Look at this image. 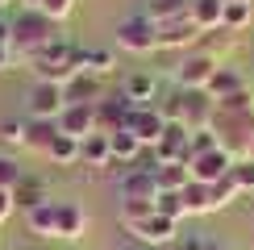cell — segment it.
<instances>
[{"mask_svg": "<svg viewBox=\"0 0 254 250\" xmlns=\"http://www.w3.org/2000/svg\"><path fill=\"white\" fill-rule=\"evenodd\" d=\"M63 38V25L50 21L42 8H25L21 17H13V38H8V50H13V62L17 59H34L38 50H46L50 42Z\"/></svg>", "mask_w": 254, "mask_h": 250, "instance_id": "cell-1", "label": "cell"}, {"mask_svg": "<svg viewBox=\"0 0 254 250\" xmlns=\"http://www.w3.org/2000/svg\"><path fill=\"white\" fill-rule=\"evenodd\" d=\"M29 62V71L42 79V83H71L79 75V46H71L67 38H59V42H50L46 50H38L34 59H25Z\"/></svg>", "mask_w": 254, "mask_h": 250, "instance_id": "cell-2", "label": "cell"}, {"mask_svg": "<svg viewBox=\"0 0 254 250\" xmlns=\"http://www.w3.org/2000/svg\"><path fill=\"white\" fill-rule=\"evenodd\" d=\"M208 129L217 133V146L225 154H234V159H246V150H250V133H254V113H221L217 109V117Z\"/></svg>", "mask_w": 254, "mask_h": 250, "instance_id": "cell-3", "label": "cell"}, {"mask_svg": "<svg viewBox=\"0 0 254 250\" xmlns=\"http://www.w3.org/2000/svg\"><path fill=\"white\" fill-rule=\"evenodd\" d=\"M113 34H117V46L129 50V55H154V50H158V25L146 13L121 17Z\"/></svg>", "mask_w": 254, "mask_h": 250, "instance_id": "cell-4", "label": "cell"}, {"mask_svg": "<svg viewBox=\"0 0 254 250\" xmlns=\"http://www.w3.org/2000/svg\"><path fill=\"white\" fill-rule=\"evenodd\" d=\"M221 67V62L213 59V55H204L200 46H192V50H184L179 55V62H175V88H208V79H213V71Z\"/></svg>", "mask_w": 254, "mask_h": 250, "instance_id": "cell-5", "label": "cell"}, {"mask_svg": "<svg viewBox=\"0 0 254 250\" xmlns=\"http://www.w3.org/2000/svg\"><path fill=\"white\" fill-rule=\"evenodd\" d=\"M213 117H217V100L208 96L204 88H179V121L188 125V133L208 129Z\"/></svg>", "mask_w": 254, "mask_h": 250, "instance_id": "cell-6", "label": "cell"}, {"mask_svg": "<svg viewBox=\"0 0 254 250\" xmlns=\"http://www.w3.org/2000/svg\"><path fill=\"white\" fill-rule=\"evenodd\" d=\"M129 234L142 242L146 250H163V246H171L175 242V229H179V221H171V217H163L154 208L150 217H142V221H133V225H125Z\"/></svg>", "mask_w": 254, "mask_h": 250, "instance_id": "cell-7", "label": "cell"}, {"mask_svg": "<svg viewBox=\"0 0 254 250\" xmlns=\"http://www.w3.org/2000/svg\"><path fill=\"white\" fill-rule=\"evenodd\" d=\"M125 129H129L142 146H158V138H163V129H167V121H163V113H158L154 104H133L129 117H125Z\"/></svg>", "mask_w": 254, "mask_h": 250, "instance_id": "cell-8", "label": "cell"}, {"mask_svg": "<svg viewBox=\"0 0 254 250\" xmlns=\"http://www.w3.org/2000/svg\"><path fill=\"white\" fill-rule=\"evenodd\" d=\"M196 42H200V25L192 17L158 21V50H192Z\"/></svg>", "mask_w": 254, "mask_h": 250, "instance_id": "cell-9", "label": "cell"}, {"mask_svg": "<svg viewBox=\"0 0 254 250\" xmlns=\"http://www.w3.org/2000/svg\"><path fill=\"white\" fill-rule=\"evenodd\" d=\"M63 88L59 83H34V92H29V100H25V117H46V121H59V113H63Z\"/></svg>", "mask_w": 254, "mask_h": 250, "instance_id": "cell-10", "label": "cell"}, {"mask_svg": "<svg viewBox=\"0 0 254 250\" xmlns=\"http://www.w3.org/2000/svg\"><path fill=\"white\" fill-rule=\"evenodd\" d=\"M59 133H67V138H88V133H96V104H63Z\"/></svg>", "mask_w": 254, "mask_h": 250, "instance_id": "cell-11", "label": "cell"}, {"mask_svg": "<svg viewBox=\"0 0 254 250\" xmlns=\"http://www.w3.org/2000/svg\"><path fill=\"white\" fill-rule=\"evenodd\" d=\"M229 167H234V154H225L217 146V150H208V154H196V159L188 163V171H192L196 184H217L221 175H229Z\"/></svg>", "mask_w": 254, "mask_h": 250, "instance_id": "cell-12", "label": "cell"}, {"mask_svg": "<svg viewBox=\"0 0 254 250\" xmlns=\"http://www.w3.org/2000/svg\"><path fill=\"white\" fill-rule=\"evenodd\" d=\"M55 204H59L55 238L59 242H79V238L88 234V213H83V204H75V200H55Z\"/></svg>", "mask_w": 254, "mask_h": 250, "instance_id": "cell-13", "label": "cell"}, {"mask_svg": "<svg viewBox=\"0 0 254 250\" xmlns=\"http://www.w3.org/2000/svg\"><path fill=\"white\" fill-rule=\"evenodd\" d=\"M154 196H158L154 171H142V167L125 163V180H121V200H154Z\"/></svg>", "mask_w": 254, "mask_h": 250, "instance_id": "cell-14", "label": "cell"}, {"mask_svg": "<svg viewBox=\"0 0 254 250\" xmlns=\"http://www.w3.org/2000/svg\"><path fill=\"white\" fill-rule=\"evenodd\" d=\"M59 138V121H46V117H25V133H21V146L25 150H34L46 159V150H50V142Z\"/></svg>", "mask_w": 254, "mask_h": 250, "instance_id": "cell-15", "label": "cell"}, {"mask_svg": "<svg viewBox=\"0 0 254 250\" xmlns=\"http://www.w3.org/2000/svg\"><path fill=\"white\" fill-rule=\"evenodd\" d=\"M133 104L117 96V100H96V133H117L125 129V117H129Z\"/></svg>", "mask_w": 254, "mask_h": 250, "instance_id": "cell-16", "label": "cell"}, {"mask_svg": "<svg viewBox=\"0 0 254 250\" xmlns=\"http://www.w3.org/2000/svg\"><path fill=\"white\" fill-rule=\"evenodd\" d=\"M121 96L129 104H154L158 100V79L146 75V71H133V75H125V83H121Z\"/></svg>", "mask_w": 254, "mask_h": 250, "instance_id": "cell-17", "label": "cell"}, {"mask_svg": "<svg viewBox=\"0 0 254 250\" xmlns=\"http://www.w3.org/2000/svg\"><path fill=\"white\" fill-rule=\"evenodd\" d=\"M63 100L67 104H96L100 100V79L88 75V71H79L71 83H63Z\"/></svg>", "mask_w": 254, "mask_h": 250, "instance_id": "cell-18", "label": "cell"}, {"mask_svg": "<svg viewBox=\"0 0 254 250\" xmlns=\"http://www.w3.org/2000/svg\"><path fill=\"white\" fill-rule=\"evenodd\" d=\"M46 200H55V196L46 192V184H42L38 175H21V184L13 188V204L29 213V208H38V204H46Z\"/></svg>", "mask_w": 254, "mask_h": 250, "instance_id": "cell-19", "label": "cell"}, {"mask_svg": "<svg viewBox=\"0 0 254 250\" xmlns=\"http://www.w3.org/2000/svg\"><path fill=\"white\" fill-rule=\"evenodd\" d=\"M179 196H184V204H188V217H208V213H217V200H213V188H208V184L188 180Z\"/></svg>", "mask_w": 254, "mask_h": 250, "instance_id": "cell-20", "label": "cell"}, {"mask_svg": "<svg viewBox=\"0 0 254 250\" xmlns=\"http://www.w3.org/2000/svg\"><path fill=\"white\" fill-rule=\"evenodd\" d=\"M238 88H246V79H242V71L234 67V62H221V67L213 71V79H208V96L213 100H225L229 92H238Z\"/></svg>", "mask_w": 254, "mask_h": 250, "instance_id": "cell-21", "label": "cell"}, {"mask_svg": "<svg viewBox=\"0 0 254 250\" xmlns=\"http://www.w3.org/2000/svg\"><path fill=\"white\" fill-rule=\"evenodd\" d=\"M79 163H88V167H109V163H113L109 133H88V138H79Z\"/></svg>", "mask_w": 254, "mask_h": 250, "instance_id": "cell-22", "label": "cell"}, {"mask_svg": "<svg viewBox=\"0 0 254 250\" xmlns=\"http://www.w3.org/2000/svg\"><path fill=\"white\" fill-rule=\"evenodd\" d=\"M188 17L200 25V34H208V29H221V21H225V0H192Z\"/></svg>", "mask_w": 254, "mask_h": 250, "instance_id": "cell-23", "label": "cell"}, {"mask_svg": "<svg viewBox=\"0 0 254 250\" xmlns=\"http://www.w3.org/2000/svg\"><path fill=\"white\" fill-rule=\"evenodd\" d=\"M113 67H117V55H113L109 46H92V50H83V46H79V71H88V75L104 79Z\"/></svg>", "mask_w": 254, "mask_h": 250, "instance_id": "cell-24", "label": "cell"}, {"mask_svg": "<svg viewBox=\"0 0 254 250\" xmlns=\"http://www.w3.org/2000/svg\"><path fill=\"white\" fill-rule=\"evenodd\" d=\"M25 225H29V234H38V238H55V229H59V204L46 200V204L29 208V213H25Z\"/></svg>", "mask_w": 254, "mask_h": 250, "instance_id": "cell-25", "label": "cell"}, {"mask_svg": "<svg viewBox=\"0 0 254 250\" xmlns=\"http://www.w3.org/2000/svg\"><path fill=\"white\" fill-rule=\"evenodd\" d=\"M192 180V171H188V163H158L154 167V184H158V192H184V184Z\"/></svg>", "mask_w": 254, "mask_h": 250, "instance_id": "cell-26", "label": "cell"}, {"mask_svg": "<svg viewBox=\"0 0 254 250\" xmlns=\"http://www.w3.org/2000/svg\"><path fill=\"white\" fill-rule=\"evenodd\" d=\"M196 46L204 50V55H213L217 62H225V55H229V50L238 46V34H234V29H225V25H221V29H208V34H200V42H196Z\"/></svg>", "mask_w": 254, "mask_h": 250, "instance_id": "cell-27", "label": "cell"}, {"mask_svg": "<svg viewBox=\"0 0 254 250\" xmlns=\"http://www.w3.org/2000/svg\"><path fill=\"white\" fill-rule=\"evenodd\" d=\"M188 8H192V0H146L142 4V13L154 21H175V17H188Z\"/></svg>", "mask_w": 254, "mask_h": 250, "instance_id": "cell-28", "label": "cell"}, {"mask_svg": "<svg viewBox=\"0 0 254 250\" xmlns=\"http://www.w3.org/2000/svg\"><path fill=\"white\" fill-rule=\"evenodd\" d=\"M109 146H113V159H117V163H133L137 154H142V142H137L129 129H117V133H109Z\"/></svg>", "mask_w": 254, "mask_h": 250, "instance_id": "cell-29", "label": "cell"}, {"mask_svg": "<svg viewBox=\"0 0 254 250\" xmlns=\"http://www.w3.org/2000/svg\"><path fill=\"white\" fill-rule=\"evenodd\" d=\"M46 159H50V163H59V167H71V163H79V138H67V133H59V138L50 142Z\"/></svg>", "mask_w": 254, "mask_h": 250, "instance_id": "cell-30", "label": "cell"}, {"mask_svg": "<svg viewBox=\"0 0 254 250\" xmlns=\"http://www.w3.org/2000/svg\"><path fill=\"white\" fill-rule=\"evenodd\" d=\"M250 21H254V4H250V0H229V4H225V21H221L225 29L242 34V29H246Z\"/></svg>", "mask_w": 254, "mask_h": 250, "instance_id": "cell-31", "label": "cell"}, {"mask_svg": "<svg viewBox=\"0 0 254 250\" xmlns=\"http://www.w3.org/2000/svg\"><path fill=\"white\" fill-rule=\"evenodd\" d=\"M213 188V200H217V208H225V204H234L238 196H242V188H238V180H234V167H229V175H221L217 184H208Z\"/></svg>", "mask_w": 254, "mask_h": 250, "instance_id": "cell-32", "label": "cell"}, {"mask_svg": "<svg viewBox=\"0 0 254 250\" xmlns=\"http://www.w3.org/2000/svg\"><path fill=\"white\" fill-rule=\"evenodd\" d=\"M154 208L163 217H171V221H184V217H188V204H184V196H179V192H158L154 196Z\"/></svg>", "mask_w": 254, "mask_h": 250, "instance_id": "cell-33", "label": "cell"}, {"mask_svg": "<svg viewBox=\"0 0 254 250\" xmlns=\"http://www.w3.org/2000/svg\"><path fill=\"white\" fill-rule=\"evenodd\" d=\"M217 109H221V113H254V92H250V83H246V88H238V92H229L225 100H217Z\"/></svg>", "mask_w": 254, "mask_h": 250, "instance_id": "cell-34", "label": "cell"}, {"mask_svg": "<svg viewBox=\"0 0 254 250\" xmlns=\"http://www.w3.org/2000/svg\"><path fill=\"white\" fill-rule=\"evenodd\" d=\"M208 150H217V133L213 129H192L188 133V163H192L196 154H208Z\"/></svg>", "mask_w": 254, "mask_h": 250, "instance_id": "cell-35", "label": "cell"}, {"mask_svg": "<svg viewBox=\"0 0 254 250\" xmlns=\"http://www.w3.org/2000/svg\"><path fill=\"white\" fill-rule=\"evenodd\" d=\"M154 213V200H121V229L125 225H133V221H142V217H150Z\"/></svg>", "mask_w": 254, "mask_h": 250, "instance_id": "cell-36", "label": "cell"}, {"mask_svg": "<svg viewBox=\"0 0 254 250\" xmlns=\"http://www.w3.org/2000/svg\"><path fill=\"white\" fill-rule=\"evenodd\" d=\"M21 163L17 159H8V154H0V192H13V188L21 184Z\"/></svg>", "mask_w": 254, "mask_h": 250, "instance_id": "cell-37", "label": "cell"}, {"mask_svg": "<svg viewBox=\"0 0 254 250\" xmlns=\"http://www.w3.org/2000/svg\"><path fill=\"white\" fill-rule=\"evenodd\" d=\"M38 8H42L50 21H59V25H63V21L75 13V0H38Z\"/></svg>", "mask_w": 254, "mask_h": 250, "instance_id": "cell-38", "label": "cell"}, {"mask_svg": "<svg viewBox=\"0 0 254 250\" xmlns=\"http://www.w3.org/2000/svg\"><path fill=\"white\" fill-rule=\"evenodd\" d=\"M234 180L242 192H254V159H234Z\"/></svg>", "mask_w": 254, "mask_h": 250, "instance_id": "cell-39", "label": "cell"}, {"mask_svg": "<svg viewBox=\"0 0 254 250\" xmlns=\"http://www.w3.org/2000/svg\"><path fill=\"white\" fill-rule=\"evenodd\" d=\"M21 133H25V117H8V121H0V142L21 146Z\"/></svg>", "mask_w": 254, "mask_h": 250, "instance_id": "cell-40", "label": "cell"}, {"mask_svg": "<svg viewBox=\"0 0 254 250\" xmlns=\"http://www.w3.org/2000/svg\"><path fill=\"white\" fill-rule=\"evenodd\" d=\"M13 208H17V204H13V192H0V225L8 221V213H13Z\"/></svg>", "mask_w": 254, "mask_h": 250, "instance_id": "cell-41", "label": "cell"}, {"mask_svg": "<svg viewBox=\"0 0 254 250\" xmlns=\"http://www.w3.org/2000/svg\"><path fill=\"white\" fill-rule=\"evenodd\" d=\"M8 38H13V21L0 13V46H8Z\"/></svg>", "mask_w": 254, "mask_h": 250, "instance_id": "cell-42", "label": "cell"}, {"mask_svg": "<svg viewBox=\"0 0 254 250\" xmlns=\"http://www.w3.org/2000/svg\"><path fill=\"white\" fill-rule=\"evenodd\" d=\"M163 250H200V242H171V246H163Z\"/></svg>", "mask_w": 254, "mask_h": 250, "instance_id": "cell-43", "label": "cell"}, {"mask_svg": "<svg viewBox=\"0 0 254 250\" xmlns=\"http://www.w3.org/2000/svg\"><path fill=\"white\" fill-rule=\"evenodd\" d=\"M8 62H13V50H8V46H0V71H4Z\"/></svg>", "mask_w": 254, "mask_h": 250, "instance_id": "cell-44", "label": "cell"}, {"mask_svg": "<svg viewBox=\"0 0 254 250\" xmlns=\"http://www.w3.org/2000/svg\"><path fill=\"white\" fill-rule=\"evenodd\" d=\"M200 250H229L225 242H200Z\"/></svg>", "mask_w": 254, "mask_h": 250, "instance_id": "cell-45", "label": "cell"}, {"mask_svg": "<svg viewBox=\"0 0 254 250\" xmlns=\"http://www.w3.org/2000/svg\"><path fill=\"white\" fill-rule=\"evenodd\" d=\"M246 159H254V133H250V150H246Z\"/></svg>", "mask_w": 254, "mask_h": 250, "instance_id": "cell-46", "label": "cell"}, {"mask_svg": "<svg viewBox=\"0 0 254 250\" xmlns=\"http://www.w3.org/2000/svg\"><path fill=\"white\" fill-rule=\"evenodd\" d=\"M21 4H25V8H38V0H21Z\"/></svg>", "mask_w": 254, "mask_h": 250, "instance_id": "cell-47", "label": "cell"}, {"mask_svg": "<svg viewBox=\"0 0 254 250\" xmlns=\"http://www.w3.org/2000/svg\"><path fill=\"white\" fill-rule=\"evenodd\" d=\"M4 4H8V0H0V13H4Z\"/></svg>", "mask_w": 254, "mask_h": 250, "instance_id": "cell-48", "label": "cell"}, {"mask_svg": "<svg viewBox=\"0 0 254 250\" xmlns=\"http://www.w3.org/2000/svg\"><path fill=\"white\" fill-rule=\"evenodd\" d=\"M225 4H229V0H225ZM250 4H254V0H250Z\"/></svg>", "mask_w": 254, "mask_h": 250, "instance_id": "cell-49", "label": "cell"}]
</instances>
